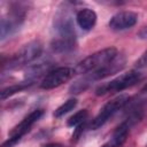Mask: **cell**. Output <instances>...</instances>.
<instances>
[{"label":"cell","mask_w":147,"mask_h":147,"mask_svg":"<svg viewBox=\"0 0 147 147\" xmlns=\"http://www.w3.org/2000/svg\"><path fill=\"white\" fill-rule=\"evenodd\" d=\"M136 68L138 69H147V51L136 61Z\"/></svg>","instance_id":"obj_19"},{"label":"cell","mask_w":147,"mask_h":147,"mask_svg":"<svg viewBox=\"0 0 147 147\" xmlns=\"http://www.w3.org/2000/svg\"><path fill=\"white\" fill-rule=\"evenodd\" d=\"M138 22V14L131 10H122L116 13L110 20H109V28L115 31L126 30L136 25Z\"/></svg>","instance_id":"obj_9"},{"label":"cell","mask_w":147,"mask_h":147,"mask_svg":"<svg viewBox=\"0 0 147 147\" xmlns=\"http://www.w3.org/2000/svg\"><path fill=\"white\" fill-rule=\"evenodd\" d=\"M141 78H142V76H141V74L139 71L131 70L129 72L119 75L118 77L114 78L113 80H110L108 83H105V84L100 85L95 90V94L96 95H105V94H108V93L121 92V91L134 85Z\"/></svg>","instance_id":"obj_4"},{"label":"cell","mask_w":147,"mask_h":147,"mask_svg":"<svg viewBox=\"0 0 147 147\" xmlns=\"http://www.w3.org/2000/svg\"><path fill=\"white\" fill-rule=\"evenodd\" d=\"M130 127H131V125L126 121H124L123 123H121L115 129L111 139L108 142H106L105 145H102L101 147H119V146H122L125 142L126 138H127Z\"/></svg>","instance_id":"obj_11"},{"label":"cell","mask_w":147,"mask_h":147,"mask_svg":"<svg viewBox=\"0 0 147 147\" xmlns=\"http://www.w3.org/2000/svg\"><path fill=\"white\" fill-rule=\"evenodd\" d=\"M51 63L48 62H40L38 64H33L29 67L25 71V78L29 82H33L36 78L40 77L44 74H48L51 70Z\"/></svg>","instance_id":"obj_13"},{"label":"cell","mask_w":147,"mask_h":147,"mask_svg":"<svg viewBox=\"0 0 147 147\" xmlns=\"http://www.w3.org/2000/svg\"><path fill=\"white\" fill-rule=\"evenodd\" d=\"M127 102H129V95L127 94H121V95L111 99L110 101H108L100 109V113L91 122L90 127L92 130H96V129L101 127L116 111H118L119 109H122Z\"/></svg>","instance_id":"obj_6"},{"label":"cell","mask_w":147,"mask_h":147,"mask_svg":"<svg viewBox=\"0 0 147 147\" xmlns=\"http://www.w3.org/2000/svg\"><path fill=\"white\" fill-rule=\"evenodd\" d=\"M142 93H145V94H147V84H146V86L142 88Z\"/></svg>","instance_id":"obj_22"},{"label":"cell","mask_w":147,"mask_h":147,"mask_svg":"<svg viewBox=\"0 0 147 147\" xmlns=\"http://www.w3.org/2000/svg\"><path fill=\"white\" fill-rule=\"evenodd\" d=\"M138 37L140 39H147V25H145L139 32H138Z\"/></svg>","instance_id":"obj_20"},{"label":"cell","mask_w":147,"mask_h":147,"mask_svg":"<svg viewBox=\"0 0 147 147\" xmlns=\"http://www.w3.org/2000/svg\"><path fill=\"white\" fill-rule=\"evenodd\" d=\"M75 69L69 67H59L51 70L41 80L40 87L42 90H52L61 86L62 84L70 80L75 75Z\"/></svg>","instance_id":"obj_7"},{"label":"cell","mask_w":147,"mask_h":147,"mask_svg":"<svg viewBox=\"0 0 147 147\" xmlns=\"http://www.w3.org/2000/svg\"><path fill=\"white\" fill-rule=\"evenodd\" d=\"M75 45H76V40H69L56 37L51 42V48L54 53H67L72 51Z\"/></svg>","instance_id":"obj_14"},{"label":"cell","mask_w":147,"mask_h":147,"mask_svg":"<svg viewBox=\"0 0 147 147\" xmlns=\"http://www.w3.org/2000/svg\"><path fill=\"white\" fill-rule=\"evenodd\" d=\"M76 21H77V24L79 25V28L88 31V30L93 29L96 23V14L93 9L82 8L76 14Z\"/></svg>","instance_id":"obj_12"},{"label":"cell","mask_w":147,"mask_h":147,"mask_svg":"<svg viewBox=\"0 0 147 147\" xmlns=\"http://www.w3.org/2000/svg\"><path fill=\"white\" fill-rule=\"evenodd\" d=\"M32 84V82H29V80H25L23 83H18V84H14V85H10L3 90H1L0 92V96H1V100H6L7 98L11 96L13 94L17 93V92H21L22 90L29 87L30 85Z\"/></svg>","instance_id":"obj_15"},{"label":"cell","mask_w":147,"mask_h":147,"mask_svg":"<svg viewBox=\"0 0 147 147\" xmlns=\"http://www.w3.org/2000/svg\"><path fill=\"white\" fill-rule=\"evenodd\" d=\"M44 115V110L42 109H36L33 111H31L26 117H24V119H22L17 125H15L10 132H9V137H15L21 139L26 132L30 131L31 126Z\"/></svg>","instance_id":"obj_10"},{"label":"cell","mask_w":147,"mask_h":147,"mask_svg":"<svg viewBox=\"0 0 147 147\" xmlns=\"http://www.w3.org/2000/svg\"><path fill=\"white\" fill-rule=\"evenodd\" d=\"M53 26L57 33V38L76 40L72 13L71 8L68 7V3H62V6L59 7L57 11L54 15Z\"/></svg>","instance_id":"obj_3"},{"label":"cell","mask_w":147,"mask_h":147,"mask_svg":"<svg viewBox=\"0 0 147 147\" xmlns=\"http://www.w3.org/2000/svg\"><path fill=\"white\" fill-rule=\"evenodd\" d=\"M77 106V100L75 99V98H72V99H69V100H67L64 103H62L55 111H54V117H56V118H59V117H61V116H63L64 114H67V113H69L70 110H72L75 107Z\"/></svg>","instance_id":"obj_16"},{"label":"cell","mask_w":147,"mask_h":147,"mask_svg":"<svg viewBox=\"0 0 147 147\" xmlns=\"http://www.w3.org/2000/svg\"><path fill=\"white\" fill-rule=\"evenodd\" d=\"M42 52V44L40 40H32L24 45L16 54H14L7 63L2 64V68H7L9 70L18 69L33 60H36Z\"/></svg>","instance_id":"obj_2"},{"label":"cell","mask_w":147,"mask_h":147,"mask_svg":"<svg viewBox=\"0 0 147 147\" xmlns=\"http://www.w3.org/2000/svg\"><path fill=\"white\" fill-rule=\"evenodd\" d=\"M87 109H82L79 111H77L76 114H74L67 122V125L68 126H78L80 124L84 123V121L86 119L87 117Z\"/></svg>","instance_id":"obj_18"},{"label":"cell","mask_w":147,"mask_h":147,"mask_svg":"<svg viewBox=\"0 0 147 147\" xmlns=\"http://www.w3.org/2000/svg\"><path fill=\"white\" fill-rule=\"evenodd\" d=\"M118 55V51L116 47H107L101 51H98L87 57H85L83 61H80L77 67L75 68L76 74H86L95 71L109 62H111L116 56Z\"/></svg>","instance_id":"obj_1"},{"label":"cell","mask_w":147,"mask_h":147,"mask_svg":"<svg viewBox=\"0 0 147 147\" xmlns=\"http://www.w3.org/2000/svg\"><path fill=\"white\" fill-rule=\"evenodd\" d=\"M125 65V59L123 56H119L117 55L111 62H109L108 64H106L105 67L95 70V71H92L91 74L86 75L85 77L88 79V82L92 84V82H95V80H100V79H103L110 75H114L116 72H118L119 70L123 69V67Z\"/></svg>","instance_id":"obj_8"},{"label":"cell","mask_w":147,"mask_h":147,"mask_svg":"<svg viewBox=\"0 0 147 147\" xmlns=\"http://www.w3.org/2000/svg\"><path fill=\"white\" fill-rule=\"evenodd\" d=\"M25 13H26V8L23 7V3L13 5L8 15L1 18V24H0L1 40H5L7 37L11 36L20 29V26L24 21Z\"/></svg>","instance_id":"obj_5"},{"label":"cell","mask_w":147,"mask_h":147,"mask_svg":"<svg viewBox=\"0 0 147 147\" xmlns=\"http://www.w3.org/2000/svg\"><path fill=\"white\" fill-rule=\"evenodd\" d=\"M90 85H91V83H90V82L87 80V78L84 76L83 78L76 80V82L69 87V92L72 93V94H78V93H82V92H84L85 90H87V88L90 87Z\"/></svg>","instance_id":"obj_17"},{"label":"cell","mask_w":147,"mask_h":147,"mask_svg":"<svg viewBox=\"0 0 147 147\" xmlns=\"http://www.w3.org/2000/svg\"><path fill=\"white\" fill-rule=\"evenodd\" d=\"M146 147H147V145H146Z\"/></svg>","instance_id":"obj_23"},{"label":"cell","mask_w":147,"mask_h":147,"mask_svg":"<svg viewBox=\"0 0 147 147\" xmlns=\"http://www.w3.org/2000/svg\"><path fill=\"white\" fill-rule=\"evenodd\" d=\"M45 147H63V146L60 145V144H48V145H46Z\"/></svg>","instance_id":"obj_21"}]
</instances>
